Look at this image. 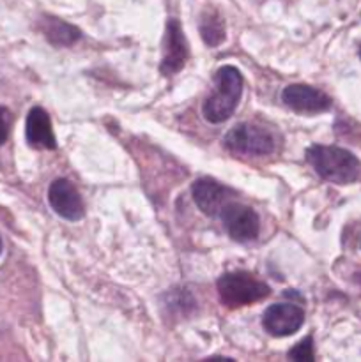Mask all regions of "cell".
Wrapping results in <instances>:
<instances>
[{
	"instance_id": "cell-15",
	"label": "cell",
	"mask_w": 361,
	"mask_h": 362,
	"mask_svg": "<svg viewBox=\"0 0 361 362\" xmlns=\"http://www.w3.org/2000/svg\"><path fill=\"white\" fill-rule=\"evenodd\" d=\"M11 129V112L6 106L0 105V145H4L7 141Z\"/></svg>"
},
{
	"instance_id": "cell-4",
	"label": "cell",
	"mask_w": 361,
	"mask_h": 362,
	"mask_svg": "<svg viewBox=\"0 0 361 362\" xmlns=\"http://www.w3.org/2000/svg\"><path fill=\"white\" fill-rule=\"evenodd\" d=\"M225 147L236 154L268 156L275 151V138L264 127L241 124L232 127L223 140Z\"/></svg>"
},
{
	"instance_id": "cell-10",
	"label": "cell",
	"mask_w": 361,
	"mask_h": 362,
	"mask_svg": "<svg viewBox=\"0 0 361 362\" xmlns=\"http://www.w3.org/2000/svg\"><path fill=\"white\" fill-rule=\"evenodd\" d=\"M282 101L297 113H321L331 108V99L310 85H289L283 88Z\"/></svg>"
},
{
	"instance_id": "cell-8",
	"label": "cell",
	"mask_w": 361,
	"mask_h": 362,
	"mask_svg": "<svg viewBox=\"0 0 361 362\" xmlns=\"http://www.w3.org/2000/svg\"><path fill=\"white\" fill-rule=\"evenodd\" d=\"M188 57H190V48H188V41L184 37L183 25L176 18H170L168 23H166L165 55L159 64V71L165 76H172L183 69Z\"/></svg>"
},
{
	"instance_id": "cell-14",
	"label": "cell",
	"mask_w": 361,
	"mask_h": 362,
	"mask_svg": "<svg viewBox=\"0 0 361 362\" xmlns=\"http://www.w3.org/2000/svg\"><path fill=\"white\" fill-rule=\"evenodd\" d=\"M315 359L314 339L304 338L294 349L289 350V361L294 362H311Z\"/></svg>"
},
{
	"instance_id": "cell-5",
	"label": "cell",
	"mask_w": 361,
	"mask_h": 362,
	"mask_svg": "<svg viewBox=\"0 0 361 362\" xmlns=\"http://www.w3.org/2000/svg\"><path fill=\"white\" fill-rule=\"evenodd\" d=\"M219 218L225 225L227 233L237 243H251L258 237L260 219H258L257 212L248 205L230 202L222 211Z\"/></svg>"
},
{
	"instance_id": "cell-16",
	"label": "cell",
	"mask_w": 361,
	"mask_h": 362,
	"mask_svg": "<svg viewBox=\"0 0 361 362\" xmlns=\"http://www.w3.org/2000/svg\"><path fill=\"white\" fill-rule=\"evenodd\" d=\"M212 361H219V362H234L232 359H227V357H214V359H207V362H212Z\"/></svg>"
},
{
	"instance_id": "cell-13",
	"label": "cell",
	"mask_w": 361,
	"mask_h": 362,
	"mask_svg": "<svg viewBox=\"0 0 361 362\" xmlns=\"http://www.w3.org/2000/svg\"><path fill=\"white\" fill-rule=\"evenodd\" d=\"M200 35L205 45L211 46V48H216L225 41V23L216 11L202 14Z\"/></svg>"
},
{
	"instance_id": "cell-7",
	"label": "cell",
	"mask_w": 361,
	"mask_h": 362,
	"mask_svg": "<svg viewBox=\"0 0 361 362\" xmlns=\"http://www.w3.org/2000/svg\"><path fill=\"white\" fill-rule=\"evenodd\" d=\"M191 194L197 207L211 218L222 214L223 209L236 198V191L212 179H198L197 182H193Z\"/></svg>"
},
{
	"instance_id": "cell-6",
	"label": "cell",
	"mask_w": 361,
	"mask_h": 362,
	"mask_svg": "<svg viewBox=\"0 0 361 362\" xmlns=\"http://www.w3.org/2000/svg\"><path fill=\"white\" fill-rule=\"evenodd\" d=\"M303 324V308L290 303L273 304L264 311V317H262V325L275 338H287V336L296 334Z\"/></svg>"
},
{
	"instance_id": "cell-18",
	"label": "cell",
	"mask_w": 361,
	"mask_h": 362,
	"mask_svg": "<svg viewBox=\"0 0 361 362\" xmlns=\"http://www.w3.org/2000/svg\"><path fill=\"white\" fill-rule=\"evenodd\" d=\"M360 55H361V49H360Z\"/></svg>"
},
{
	"instance_id": "cell-2",
	"label": "cell",
	"mask_w": 361,
	"mask_h": 362,
	"mask_svg": "<svg viewBox=\"0 0 361 362\" xmlns=\"http://www.w3.org/2000/svg\"><path fill=\"white\" fill-rule=\"evenodd\" d=\"M306 159L319 177L335 184L353 182L360 175L361 165L350 151L336 145H311Z\"/></svg>"
},
{
	"instance_id": "cell-3",
	"label": "cell",
	"mask_w": 361,
	"mask_h": 362,
	"mask_svg": "<svg viewBox=\"0 0 361 362\" xmlns=\"http://www.w3.org/2000/svg\"><path fill=\"white\" fill-rule=\"evenodd\" d=\"M222 304L227 308H243L265 299L271 293L268 283L260 281L246 271L225 272L216 283Z\"/></svg>"
},
{
	"instance_id": "cell-9",
	"label": "cell",
	"mask_w": 361,
	"mask_h": 362,
	"mask_svg": "<svg viewBox=\"0 0 361 362\" xmlns=\"http://www.w3.org/2000/svg\"><path fill=\"white\" fill-rule=\"evenodd\" d=\"M50 207L66 221H80L84 218V202L76 187L67 179H57L48 189Z\"/></svg>"
},
{
	"instance_id": "cell-1",
	"label": "cell",
	"mask_w": 361,
	"mask_h": 362,
	"mask_svg": "<svg viewBox=\"0 0 361 362\" xmlns=\"http://www.w3.org/2000/svg\"><path fill=\"white\" fill-rule=\"evenodd\" d=\"M243 74L234 66H223L214 74V92L202 105V113L211 124H222L234 115L243 94Z\"/></svg>"
},
{
	"instance_id": "cell-17",
	"label": "cell",
	"mask_w": 361,
	"mask_h": 362,
	"mask_svg": "<svg viewBox=\"0 0 361 362\" xmlns=\"http://www.w3.org/2000/svg\"><path fill=\"white\" fill-rule=\"evenodd\" d=\"M2 250H4V244H2V237H0V255H2Z\"/></svg>"
},
{
	"instance_id": "cell-12",
	"label": "cell",
	"mask_w": 361,
	"mask_h": 362,
	"mask_svg": "<svg viewBox=\"0 0 361 362\" xmlns=\"http://www.w3.org/2000/svg\"><path fill=\"white\" fill-rule=\"evenodd\" d=\"M41 30L52 45L71 46L81 37V32L74 25L66 23L55 16H45L41 20Z\"/></svg>"
},
{
	"instance_id": "cell-11",
	"label": "cell",
	"mask_w": 361,
	"mask_h": 362,
	"mask_svg": "<svg viewBox=\"0 0 361 362\" xmlns=\"http://www.w3.org/2000/svg\"><path fill=\"white\" fill-rule=\"evenodd\" d=\"M25 138L32 148H46V151H55L57 148L52 120L41 106H34L28 112L27 122H25Z\"/></svg>"
}]
</instances>
